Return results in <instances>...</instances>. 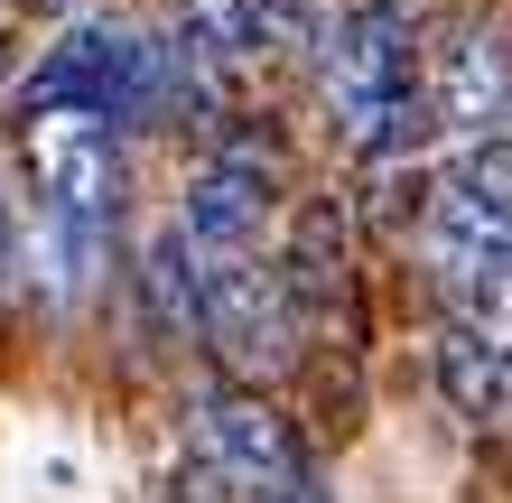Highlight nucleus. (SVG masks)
I'll return each mask as SVG.
<instances>
[{
  "label": "nucleus",
  "mask_w": 512,
  "mask_h": 503,
  "mask_svg": "<svg viewBox=\"0 0 512 503\" xmlns=\"http://www.w3.org/2000/svg\"><path fill=\"white\" fill-rule=\"evenodd\" d=\"M298 289H289V271L280 261H205V345L224 354V373H243V382H261V373H289L298 364Z\"/></svg>",
  "instance_id": "1"
},
{
  "label": "nucleus",
  "mask_w": 512,
  "mask_h": 503,
  "mask_svg": "<svg viewBox=\"0 0 512 503\" xmlns=\"http://www.w3.org/2000/svg\"><path fill=\"white\" fill-rule=\"evenodd\" d=\"M196 448H205V466H215L243 503H270L280 485L308 476L289 420H280L261 392H196Z\"/></svg>",
  "instance_id": "2"
},
{
  "label": "nucleus",
  "mask_w": 512,
  "mask_h": 503,
  "mask_svg": "<svg viewBox=\"0 0 512 503\" xmlns=\"http://www.w3.org/2000/svg\"><path fill=\"white\" fill-rule=\"evenodd\" d=\"M429 103H438V131H457L466 150H475V140H503L494 122L512 112V56H503L494 28H457V38L438 47Z\"/></svg>",
  "instance_id": "3"
},
{
  "label": "nucleus",
  "mask_w": 512,
  "mask_h": 503,
  "mask_svg": "<svg viewBox=\"0 0 512 503\" xmlns=\"http://www.w3.org/2000/svg\"><path fill=\"white\" fill-rule=\"evenodd\" d=\"M261 215H270L261 168H205L187 187V205H177V233L196 243V261H252L261 252Z\"/></svg>",
  "instance_id": "4"
},
{
  "label": "nucleus",
  "mask_w": 512,
  "mask_h": 503,
  "mask_svg": "<svg viewBox=\"0 0 512 503\" xmlns=\"http://www.w3.org/2000/svg\"><path fill=\"white\" fill-rule=\"evenodd\" d=\"M140 299H149V327L159 336H205V261H196V243L177 224H159L149 233V261H140Z\"/></svg>",
  "instance_id": "5"
},
{
  "label": "nucleus",
  "mask_w": 512,
  "mask_h": 503,
  "mask_svg": "<svg viewBox=\"0 0 512 503\" xmlns=\"http://www.w3.org/2000/svg\"><path fill=\"white\" fill-rule=\"evenodd\" d=\"M438 392L457 401L466 420H494L503 392H512V364H503V354L475 336V327H457V317H447V336H438Z\"/></svg>",
  "instance_id": "6"
},
{
  "label": "nucleus",
  "mask_w": 512,
  "mask_h": 503,
  "mask_svg": "<svg viewBox=\"0 0 512 503\" xmlns=\"http://www.w3.org/2000/svg\"><path fill=\"white\" fill-rule=\"evenodd\" d=\"M457 299V327H475L503 364H512V261L503 271H485V280H466V289H447Z\"/></svg>",
  "instance_id": "7"
},
{
  "label": "nucleus",
  "mask_w": 512,
  "mask_h": 503,
  "mask_svg": "<svg viewBox=\"0 0 512 503\" xmlns=\"http://www.w3.org/2000/svg\"><path fill=\"white\" fill-rule=\"evenodd\" d=\"M447 187L494 205V215L512 224V140H475V150H457V168H447Z\"/></svg>",
  "instance_id": "8"
},
{
  "label": "nucleus",
  "mask_w": 512,
  "mask_h": 503,
  "mask_svg": "<svg viewBox=\"0 0 512 503\" xmlns=\"http://www.w3.org/2000/svg\"><path fill=\"white\" fill-rule=\"evenodd\" d=\"M19 280V224H10V196H0V289Z\"/></svg>",
  "instance_id": "9"
},
{
  "label": "nucleus",
  "mask_w": 512,
  "mask_h": 503,
  "mask_svg": "<svg viewBox=\"0 0 512 503\" xmlns=\"http://www.w3.org/2000/svg\"><path fill=\"white\" fill-rule=\"evenodd\" d=\"M270 503H326V485H317V466H308V476H298V485H280Z\"/></svg>",
  "instance_id": "10"
},
{
  "label": "nucleus",
  "mask_w": 512,
  "mask_h": 503,
  "mask_svg": "<svg viewBox=\"0 0 512 503\" xmlns=\"http://www.w3.org/2000/svg\"><path fill=\"white\" fill-rule=\"evenodd\" d=\"M28 10H75V0H28Z\"/></svg>",
  "instance_id": "11"
}]
</instances>
